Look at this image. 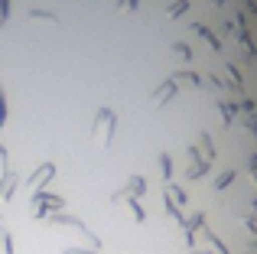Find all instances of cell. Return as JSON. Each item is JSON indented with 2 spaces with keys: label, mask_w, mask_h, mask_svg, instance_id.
<instances>
[{
  "label": "cell",
  "mask_w": 257,
  "mask_h": 254,
  "mask_svg": "<svg viewBox=\"0 0 257 254\" xmlns=\"http://www.w3.org/2000/svg\"><path fill=\"white\" fill-rule=\"evenodd\" d=\"M111 137H114V111L101 108L98 117H94V144L107 147V144H111Z\"/></svg>",
  "instance_id": "cell-1"
},
{
  "label": "cell",
  "mask_w": 257,
  "mask_h": 254,
  "mask_svg": "<svg viewBox=\"0 0 257 254\" xmlns=\"http://www.w3.org/2000/svg\"><path fill=\"white\" fill-rule=\"evenodd\" d=\"M52 173H56V170H52V163H43V166H39V173L33 176V183H30V186H33V189H43V186L49 183Z\"/></svg>",
  "instance_id": "cell-2"
},
{
  "label": "cell",
  "mask_w": 257,
  "mask_h": 254,
  "mask_svg": "<svg viewBox=\"0 0 257 254\" xmlns=\"http://www.w3.org/2000/svg\"><path fill=\"white\" fill-rule=\"evenodd\" d=\"M59 205H62V199H52V196H39V209H36V215L43 218L46 212H52V209L59 212Z\"/></svg>",
  "instance_id": "cell-3"
},
{
  "label": "cell",
  "mask_w": 257,
  "mask_h": 254,
  "mask_svg": "<svg viewBox=\"0 0 257 254\" xmlns=\"http://www.w3.org/2000/svg\"><path fill=\"white\" fill-rule=\"evenodd\" d=\"M0 248H4V254H13V244H10V235H7V228H0Z\"/></svg>",
  "instance_id": "cell-4"
},
{
  "label": "cell",
  "mask_w": 257,
  "mask_h": 254,
  "mask_svg": "<svg viewBox=\"0 0 257 254\" xmlns=\"http://www.w3.org/2000/svg\"><path fill=\"white\" fill-rule=\"evenodd\" d=\"M10 20V0H0V26Z\"/></svg>",
  "instance_id": "cell-5"
},
{
  "label": "cell",
  "mask_w": 257,
  "mask_h": 254,
  "mask_svg": "<svg viewBox=\"0 0 257 254\" xmlns=\"http://www.w3.org/2000/svg\"><path fill=\"white\" fill-rule=\"evenodd\" d=\"M7 124V98H4V88H0V127Z\"/></svg>",
  "instance_id": "cell-6"
},
{
  "label": "cell",
  "mask_w": 257,
  "mask_h": 254,
  "mask_svg": "<svg viewBox=\"0 0 257 254\" xmlns=\"http://www.w3.org/2000/svg\"><path fill=\"white\" fill-rule=\"evenodd\" d=\"M4 173H7V150H4V147H0V183H4Z\"/></svg>",
  "instance_id": "cell-7"
}]
</instances>
